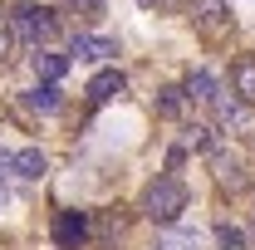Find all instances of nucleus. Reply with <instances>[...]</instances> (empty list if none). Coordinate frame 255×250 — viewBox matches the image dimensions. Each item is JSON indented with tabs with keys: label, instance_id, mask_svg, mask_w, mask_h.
<instances>
[{
	"label": "nucleus",
	"instance_id": "nucleus-11",
	"mask_svg": "<svg viewBox=\"0 0 255 250\" xmlns=\"http://www.w3.org/2000/svg\"><path fill=\"white\" fill-rule=\"evenodd\" d=\"M196 25L206 34H221L226 30V0H196Z\"/></svg>",
	"mask_w": 255,
	"mask_h": 250
},
{
	"label": "nucleus",
	"instance_id": "nucleus-9",
	"mask_svg": "<svg viewBox=\"0 0 255 250\" xmlns=\"http://www.w3.org/2000/svg\"><path fill=\"white\" fill-rule=\"evenodd\" d=\"M69 54H49V49H39L34 54V79H44V84H59L64 74H69Z\"/></svg>",
	"mask_w": 255,
	"mask_h": 250
},
{
	"label": "nucleus",
	"instance_id": "nucleus-6",
	"mask_svg": "<svg viewBox=\"0 0 255 250\" xmlns=\"http://www.w3.org/2000/svg\"><path fill=\"white\" fill-rule=\"evenodd\" d=\"M10 172H15V177H25V182H39V177L49 172V157L39 152V147H25V152L10 157Z\"/></svg>",
	"mask_w": 255,
	"mask_h": 250
},
{
	"label": "nucleus",
	"instance_id": "nucleus-17",
	"mask_svg": "<svg viewBox=\"0 0 255 250\" xmlns=\"http://www.w3.org/2000/svg\"><path fill=\"white\" fill-rule=\"evenodd\" d=\"M216 241H221V246H246V231H236V226H216Z\"/></svg>",
	"mask_w": 255,
	"mask_h": 250
},
{
	"label": "nucleus",
	"instance_id": "nucleus-12",
	"mask_svg": "<svg viewBox=\"0 0 255 250\" xmlns=\"http://www.w3.org/2000/svg\"><path fill=\"white\" fill-rule=\"evenodd\" d=\"M216 94H221V89H216V79H211L206 69H191V79H187V98H191V103L211 108V98H216Z\"/></svg>",
	"mask_w": 255,
	"mask_h": 250
},
{
	"label": "nucleus",
	"instance_id": "nucleus-18",
	"mask_svg": "<svg viewBox=\"0 0 255 250\" xmlns=\"http://www.w3.org/2000/svg\"><path fill=\"white\" fill-rule=\"evenodd\" d=\"M69 5H74L84 20H98V15H103V0H69Z\"/></svg>",
	"mask_w": 255,
	"mask_h": 250
},
{
	"label": "nucleus",
	"instance_id": "nucleus-8",
	"mask_svg": "<svg viewBox=\"0 0 255 250\" xmlns=\"http://www.w3.org/2000/svg\"><path fill=\"white\" fill-rule=\"evenodd\" d=\"M157 250H206V236H201L196 226H172L157 241Z\"/></svg>",
	"mask_w": 255,
	"mask_h": 250
},
{
	"label": "nucleus",
	"instance_id": "nucleus-3",
	"mask_svg": "<svg viewBox=\"0 0 255 250\" xmlns=\"http://www.w3.org/2000/svg\"><path fill=\"white\" fill-rule=\"evenodd\" d=\"M89 241V216L84 211H59L54 216V246L59 250H79Z\"/></svg>",
	"mask_w": 255,
	"mask_h": 250
},
{
	"label": "nucleus",
	"instance_id": "nucleus-15",
	"mask_svg": "<svg viewBox=\"0 0 255 250\" xmlns=\"http://www.w3.org/2000/svg\"><path fill=\"white\" fill-rule=\"evenodd\" d=\"M10 54H15V30H10V15L0 10V64L10 59Z\"/></svg>",
	"mask_w": 255,
	"mask_h": 250
},
{
	"label": "nucleus",
	"instance_id": "nucleus-20",
	"mask_svg": "<svg viewBox=\"0 0 255 250\" xmlns=\"http://www.w3.org/2000/svg\"><path fill=\"white\" fill-rule=\"evenodd\" d=\"M157 5H167V10H182V5H187V0H157Z\"/></svg>",
	"mask_w": 255,
	"mask_h": 250
},
{
	"label": "nucleus",
	"instance_id": "nucleus-7",
	"mask_svg": "<svg viewBox=\"0 0 255 250\" xmlns=\"http://www.w3.org/2000/svg\"><path fill=\"white\" fill-rule=\"evenodd\" d=\"M231 89H236V98H241L246 108H255V59H236L231 64Z\"/></svg>",
	"mask_w": 255,
	"mask_h": 250
},
{
	"label": "nucleus",
	"instance_id": "nucleus-2",
	"mask_svg": "<svg viewBox=\"0 0 255 250\" xmlns=\"http://www.w3.org/2000/svg\"><path fill=\"white\" fill-rule=\"evenodd\" d=\"M10 30L44 49V44L59 39V20H54V10H44V5H20V10L10 15Z\"/></svg>",
	"mask_w": 255,
	"mask_h": 250
},
{
	"label": "nucleus",
	"instance_id": "nucleus-13",
	"mask_svg": "<svg viewBox=\"0 0 255 250\" xmlns=\"http://www.w3.org/2000/svg\"><path fill=\"white\" fill-rule=\"evenodd\" d=\"M157 113L162 118H182L187 113V89H172V84L157 89Z\"/></svg>",
	"mask_w": 255,
	"mask_h": 250
},
{
	"label": "nucleus",
	"instance_id": "nucleus-19",
	"mask_svg": "<svg viewBox=\"0 0 255 250\" xmlns=\"http://www.w3.org/2000/svg\"><path fill=\"white\" fill-rule=\"evenodd\" d=\"M5 177H15V172H10V152H0V182H5Z\"/></svg>",
	"mask_w": 255,
	"mask_h": 250
},
{
	"label": "nucleus",
	"instance_id": "nucleus-16",
	"mask_svg": "<svg viewBox=\"0 0 255 250\" xmlns=\"http://www.w3.org/2000/svg\"><path fill=\"white\" fill-rule=\"evenodd\" d=\"M182 142H187V147H201V152H206V147H211V127H206V123H191Z\"/></svg>",
	"mask_w": 255,
	"mask_h": 250
},
{
	"label": "nucleus",
	"instance_id": "nucleus-4",
	"mask_svg": "<svg viewBox=\"0 0 255 250\" xmlns=\"http://www.w3.org/2000/svg\"><path fill=\"white\" fill-rule=\"evenodd\" d=\"M113 54H118V44L103 34H74V44H69V59H89V64L113 59Z\"/></svg>",
	"mask_w": 255,
	"mask_h": 250
},
{
	"label": "nucleus",
	"instance_id": "nucleus-1",
	"mask_svg": "<svg viewBox=\"0 0 255 250\" xmlns=\"http://www.w3.org/2000/svg\"><path fill=\"white\" fill-rule=\"evenodd\" d=\"M142 211H147V221H157V226H172V221L187 211V187L177 177H157L147 187V196H142Z\"/></svg>",
	"mask_w": 255,
	"mask_h": 250
},
{
	"label": "nucleus",
	"instance_id": "nucleus-14",
	"mask_svg": "<svg viewBox=\"0 0 255 250\" xmlns=\"http://www.w3.org/2000/svg\"><path fill=\"white\" fill-rule=\"evenodd\" d=\"M25 103H30L34 113H54V108H59V89H54V84H39V89L25 94Z\"/></svg>",
	"mask_w": 255,
	"mask_h": 250
},
{
	"label": "nucleus",
	"instance_id": "nucleus-10",
	"mask_svg": "<svg viewBox=\"0 0 255 250\" xmlns=\"http://www.w3.org/2000/svg\"><path fill=\"white\" fill-rule=\"evenodd\" d=\"M216 182H221L226 191H246L251 187V172H246L241 162H231L226 152H216Z\"/></svg>",
	"mask_w": 255,
	"mask_h": 250
},
{
	"label": "nucleus",
	"instance_id": "nucleus-5",
	"mask_svg": "<svg viewBox=\"0 0 255 250\" xmlns=\"http://www.w3.org/2000/svg\"><path fill=\"white\" fill-rule=\"evenodd\" d=\"M123 89H128L123 69H98L94 79H89V98H94V103H113Z\"/></svg>",
	"mask_w": 255,
	"mask_h": 250
}]
</instances>
